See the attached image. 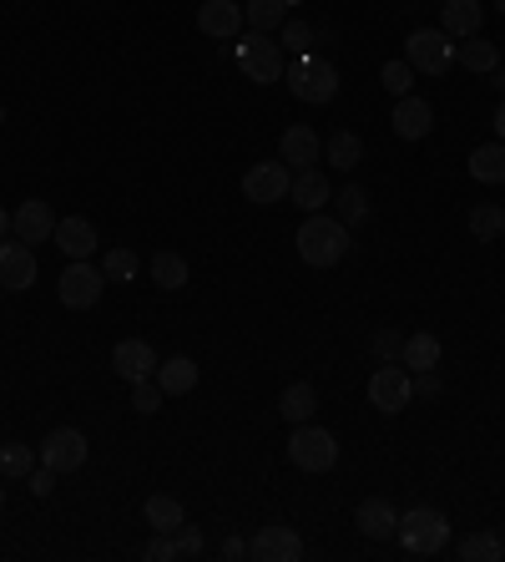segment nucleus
<instances>
[{
  "instance_id": "1",
  "label": "nucleus",
  "mask_w": 505,
  "mask_h": 562,
  "mask_svg": "<svg viewBox=\"0 0 505 562\" xmlns=\"http://www.w3.org/2000/svg\"><path fill=\"white\" fill-rule=\"evenodd\" d=\"M299 259L308 268H333L344 264L349 249H354V238H349V228L339 218H329V213H308V223L299 228Z\"/></svg>"
},
{
  "instance_id": "2",
  "label": "nucleus",
  "mask_w": 505,
  "mask_h": 562,
  "mask_svg": "<svg viewBox=\"0 0 505 562\" xmlns=\"http://www.w3.org/2000/svg\"><path fill=\"white\" fill-rule=\"evenodd\" d=\"M394 537L409 558H434V552L450 548V517L440 507H409V512H400Z\"/></svg>"
},
{
  "instance_id": "3",
  "label": "nucleus",
  "mask_w": 505,
  "mask_h": 562,
  "mask_svg": "<svg viewBox=\"0 0 505 562\" xmlns=\"http://www.w3.org/2000/svg\"><path fill=\"white\" fill-rule=\"evenodd\" d=\"M283 82H289V91L308 107H324L339 97V72H333V61H324V57H293L289 66H283Z\"/></svg>"
},
{
  "instance_id": "4",
  "label": "nucleus",
  "mask_w": 505,
  "mask_h": 562,
  "mask_svg": "<svg viewBox=\"0 0 505 562\" xmlns=\"http://www.w3.org/2000/svg\"><path fill=\"white\" fill-rule=\"evenodd\" d=\"M289 461L299 466V472H333V461H339V441H333V430L314 426V421H303V426H293L289 436Z\"/></svg>"
},
{
  "instance_id": "5",
  "label": "nucleus",
  "mask_w": 505,
  "mask_h": 562,
  "mask_svg": "<svg viewBox=\"0 0 505 562\" xmlns=\"http://www.w3.org/2000/svg\"><path fill=\"white\" fill-rule=\"evenodd\" d=\"M283 46L258 36V30H248L243 41H238V72L253 82V87H268V82H283Z\"/></svg>"
},
{
  "instance_id": "6",
  "label": "nucleus",
  "mask_w": 505,
  "mask_h": 562,
  "mask_svg": "<svg viewBox=\"0 0 505 562\" xmlns=\"http://www.w3.org/2000/svg\"><path fill=\"white\" fill-rule=\"evenodd\" d=\"M409 400H415V375L404 371L400 360H390V365H379V371L369 375V405H375V411L400 415Z\"/></svg>"
},
{
  "instance_id": "7",
  "label": "nucleus",
  "mask_w": 505,
  "mask_h": 562,
  "mask_svg": "<svg viewBox=\"0 0 505 562\" xmlns=\"http://www.w3.org/2000/svg\"><path fill=\"white\" fill-rule=\"evenodd\" d=\"M101 289H106V274L91 268V259H72V268L56 279V295H61L66 310H97Z\"/></svg>"
},
{
  "instance_id": "8",
  "label": "nucleus",
  "mask_w": 505,
  "mask_h": 562,
  "mask_svg": "<svg viewBox=\"0 0 505 562\" xmlns=\"http://www.w3.org/2000/svg\"><path fill=\"white\" fill-rule=\"evenodd\" d=\"M404 61L425 76H445L450 61H455V41H450L445 30H409V41H404Z\"/></svg>"
},
{
  "instance_id": "9",
  "label": "nucleus",
  "mask_w": 505,
  "mask_h": 562,
  "mask_svg": "<svg viewBox=\"0 0 505 562\" xmlns=\"http://www.w3.org/2000/svg\"><path fill=\"white\" fill-rule=\"evenodd\" d=\"M289 188H293V167L283 163V158H278V163H253L248 167V178H243V198L248 203H258V208L283 203Z\"/></svg>"
},
{
  "instance_id": "10",
  "label": "nucleus",
  "mask_w": 505,
  "mask_h": 562,
  "mask_svg": "<svg viewBox=\"0 0 505 562\" xmlns=\"http://www.w3.org/2000/svg\"><path fill=\"white\" fill-rule=\"evenodd\" d=\"M87 457H91V441L76 426H56L41 441V466H51V472H81Z\"/></svg>"
},
{
  "instance_id": "11",
  "label": "nucleus",
  "mask_w": 505,
  "mask_h": 562,
  "mask_svg": "<svg viewBox=\"0 0 505 562\" xmlns=\"http://www.w3.org/2000/svg\"><path fill=\"white\" fill-rule=\"evenodd\" d=\"M248 558L253 562H299L303 558V537L293 533V527H283V522H268V527L253 533Z\"/></svg>"
},
{
  "instance_id": "12",
  "label": "nucleus",
  "mask_w": 505,
  "mask_h": 562,
  "mask_svg": "<svg viewBox=\"0 0 505 562\" xmlns=\"http://www.w3.org/2000/svg\"><path fill=\"white\" fill-rule=\"evenodd\" d=\"M11 234L21 238V243H51V234H56V218H51V203H41V198H26V203L11 213Z\"/></svg>"
},
{
  "instance_id": "13",
  "label": "nucleus",
  "mask_w": 505,
  "mask_h": 562,
  "mask_svg": "<svg viewBox=\"0 0 505 562\" xmlns=\"http://www.w3.org/2000/svg\"><path fill=\"white\" fill-rule=\"evenodd\" d=\"M36 284V253H30V243H5L0 238V289H11V295H21V289H30Z\"/></svg>"
},
{
  "instance_id": "14",
  "label": "nucleus",
  "mask_w": 505,
  "mask_h": 562,
  "mask_svg": "<svg viewBox=\"0 0 505 562\" xmlns=\"http://www.w3.org/2000/svg\"><path fill=\"white\" fill-rule=\"evenodd\" d=\"M243 26L248 21H243V5H238V0H202V11H198L202 36H213V41H232Z\"/></svg>"
},
{
  "instance_id": "15",
  "label": "nucleus",
  "mask_w": 505,
  "mask_h": 562,
  "mask_svg": "<svg viewBox=\"0 0 505 562\" xmlns=\"http://www.w3.org/2000/svg\"><path fill=\"white\" fill-rule=\"evenodd\" d=\"M394 133L404 137V142H419V137H430L434 133V107L425 102V97H394Z\"/></svg>"
},
{
  "instance_id": "16",
  "label": "nucleus",
  "mask_w": 505,
  "mask_h": 562,
  "mask_svg": "<svg viewBox=\"0 0 505 562\" xmlns=\"http://www.w3.org/2000/svg\"><path fill=\"white\" fill-rule=\"evenodd\" d=\"M112 371L122 375L127 385L147 380V375H157V350H152L147 340H122L112 350Z\"/></svg>"
},
{
  "instance_id": "17",
  "label": "nucleus",
  "mask_w": 505,
  "mask_h": 562,
  "mask_svg": "<svg viewBox=\"0 0 505 562\" xmlns=\"http://www.w3.org/2000/svg\"><path fill=\"white\" fill-rule=\"evenodd\" d=\"M480 21H485V5H480V0H445V5H440V30H445L450 41L480 36Z\"/></svg>"
},
{
  "instance_id": "18",
  "label": "nucleus",
  "mask_w": 505,
  "mask_h": 562,
  "mask_svg": "<svg viewBox=\"0 0 505 562\" xmlns=\"http://www.w3.org/2000/svg\"><path fill=\"white\" fill-rule=\"evenodd\" d=\"M278 158L283 163H293V173H303V167H318V158H324V142H318L314 127H289L283 133V142H278Z\"/></svg>"
},
{
  "instance_id": "19",
  "label": "nucleus",
  "mask_w": 505,
  "mask_h": 562,
  "mask_svg": "<svg viewBox=\"0 0 505 562\" xmlns=\"http://www.w3.org/2000/svg\"><path fill=\"white\" fill-rule=\"evenodd\" d=\"M354 527H359L369 542H384V537H394V527H400V512H394L384 497H364L359 512H354Z\"/></svg>"
},
{
  "instance_id": "20",
  "label": "nucleus",
  "mask_w": 505,
  "mask_h": 562,
  "mask_svg": "<svg viewBox=\"0 0 505 562\" xmlns=\"http://www.w3.org/2000/svg\"><path fill=\"white\" fill-rule=\"evenodd\" d=\"M152 380L162 385V396H188L192 385H198V360L192 355H173V360H157V375Z\"/></svg>"
},
{
  "instance_id": "21",
  "label": "nucleus",
  "mask_w": 505,
  "mask_h": 562,
  "mask_svg": "<svg viewBox=\"0 0 505 562\" xmlns=\"http://www.w3.org/2000/svg\"><path fill=\"white\" fill-rule=\"evenodd\" d=\"M289 198H293V208H303V213H318V208L333 198V188H329V178H324L318 167H303V173H293Z\"/></svg>"
},
{
  "instance_id": "22",
  "label": "nucleus",
  "mask_w": 505,
  "mask_h": 562,
  "mask_svg": "<svg viewBox=\"0 0 505 562\" xmlns=\"http://www.w3.org/2000/svg\"><path fill=\"white\" fill-rule=\"evenodd\" d=\"M51 238H56V249L66 253V259H91V249H97V228H91V218H61Z\"/></svg>"
},
{
  "instance_id": "23",
  "label": "nucleus",
  "mask_w": 505,
  "mask_h": 562,
  "mask_svg": "<svg viewBox=\"0 0 505 562\" xmlns=\"http://www.w3.org/2000/svg\"><path fill=\"white\" fill-rule=\"evenodd\" d=\"M278 411H283V421H289V426H303V421H314V411H318L314 385H308V380H293L289 390L278 396Z\"/></svg>"
},
{
  "instance_id": "24",
  "label": "nucleus",
  "mask_w": 505,
  "mask_h": 562,
  "mask_svg": "<svg viewBox=\"0 0 505 562\" xmlns=\"http://www.w3.org/2000/svg\"><path fill=\"white\" fill-rule=\"evenodd\" d=\"M455 61H460L465 72L491 76V72H495V61H501V51H495V41H480V36H465V41L455 46Z\"/></svg>"
},
{
  "instance_id": "25",
  "label": "nucleus",
  "mask_w": 505,
  "mask_h": 562,
  "mask_svg": "<svg viewBox=\"0 0 505 562\" xmlns=\"http://www.w3.org/2000/svg\"><path fill=\"white\" fill-rule=\"evenodd\" d=\"M152 279H157V289H167V295L188 289V259L173 249H162L157 259H152Z\"/></svg>"
},
{
  "instance_id": "26",
  "label": "nucleus",
  "mask_w": 505,
  "mask_h": 562,
  "mask_svg": "<svg viewBox=\"0 0 505 562\" xmlns=\"http://www.w3.org/2000/svg\"><path fill=\"white\" fill-rule=\"evenodd\" d=\"M283 15H289L283 0H248V5H243L248 30H258V36H274V30L283 26Z\"/></svg>"
},
{
  "instance_id": "27",
  "label": "nucleus",
  "mask_w": 505,
  "mask_h": 562,
  "mask_svg": "<svg viewBox=\"0 0 505 562\" xmlns=\"http://www.w3.org/2000/svg\"><path fill=\"white\" fill-rule=\"evenodd\" d=\"M470 178L476 183H505V142H485L470 152Z\"/></svg>"
},
{
  "instance_id": "28",
  "label": "nucleus",
  "mask_w": 505,
  "mask_h": 562,
  "mask_svg": "<svg viewBox=\"0 0 505 562\" xmlns=\"http://www.w3.org/2000/svg\"><path fill=\"white\" fill-rule=\"evenodd\" d=\"M333 218L344 223V228H354V223L369 218V192L359 188V183H349V188L333 192Z\"/></svg>"
},
{
  "instance_id": "29",
  "label": "nucleus",
  "mask_w": 505,
  "mask_h": 562,
  "mask_svg": "<svg viewBox=\"0 0 505 562\" xmlns=\"http://www.w3.org/2000/svg\"><path fill=\"white\" fill-rule=\"evenodd\" d=\"M400 365H415V371H434V365H440V340H434V335H404Z\"/></svg>"
},
{
  "instance_id": "30",
  "label": "nucleus",
  "mask_w": 505,
  "mask_h": 562,
  "mask_svg": "<svg viewBox=\"0 0 505 562\" xmlns=\"http://www.w3.org/2000/svg\"><path fill=\"white\" fill-rule=\"evenodd\" d=\"M501 552H505V537L501 533H470V537H460L455 558H460V562H495Z\"/></svg>"
},
{
  "instance_id": "31",
  "label": "nucleus",
  "mask_w": 505,
  "mask_h": 562,
  "mask_svg": "<svg viewBox=\"0 0 505 562\" xmlns=\"http://www.w3.org/2000/svg\"><path fill=\"white\" fill-rule=\"evenodd\" d=\"M324 152H329V163L339 167V173H354V167L364 163V142L354 133H333L329 142H324Z\"/></svg>"
},
{
  "instance_id": "32",
  "label": "nucleus",
  "mask_w": 505,
  "mask_h": 562,
  "mask_svg": "<svg viewBox=\"0 0 505 562\" xmlns=\"http://www.w3.org/2000/svg\"><path fill=\"white\" fill-rule=\"evenodd\" d=\"M147 527H152V533H173L177 522H182V502H177V497H167V491H157V497H147Z\"/></svg>"
},
{
  "instance_id": "33",
  "label": "nucleus",
  "mask_w": 505,
  "mask_h": 562,
  "mask_svg": "<svg viewBox=\"0 0 505 562\" xmlns=\"http://www.w3.org/2000/svg\"><path fill=\"white\" fill-rule=\"evenodd\" d=\"M470 234H476L480 243H495V238L505 234V208L501 203H476L470 208Z\"/></svg>"
},
{
  "instance_id": "34",
  "label": "nucleus",
  "mask_w": 505,
  "mask_h": 562,
  "mask_svg": "<svg viewBox=\"0 0 505 562\" xmlns=\"http://www.w3.org/2000/svg\"><path fill=\"white\" fill-rule=\"evenodd\" d=\"M278 46H283V51H293V57H318V51H314L318 30L308 26V21H283V26H278Z\"/></svg>"
},
{
  "instance_id": "35",
  "label": "nucleus",
  "mask_w": 505,
  "mask_h": 562,
  "mask_svg": "<svg viewBox=\"0 0 505 562\" xmlns=\"http://www.w3.org/2000/svg\"><path fill=\"white\" fill-rule=\"evenodd\" d=\"M30 472H36V451H30V446H21V441L0 446V476H30Z\"/></svg>"
},
{
  "instance_id": "36",
  "label": "nucleus",
  "mask_w": 505,
  "mask_h": 562,
  "mask_svg": "<svg viewBox=\"0 0 505 562\" xmlns=\"http://www.w3.org/2000/svg\"><path fill=\"white\" fill-rule=\"evenodd\" d=\"M137 268H142V264H137V253H131V249H112L106 259H101V274H106L112 284H131V279H137Z\"/></svg>"
},
{
  "instance_id": "37",
  "label": "nucleus",
  "mask_w": 505,
  "mask_h": 562,
  "mask_svg": "<svg viewBox=\"0 0 505 562\" xmlns=\"http://www.w3.org/2000/svg\"><path fill=\"white\" fill-rule=\"evenodd\" d=\"M379 82H384L390 97H409V87H415V66H409V61H390V66L379 72Z\"/></svg>"
},
{
  "instance_id": "38",
  "label": "nucleus",
  "mask_w": 505,
  "mask_h": 562,
  "mask_svg": "<svg viewBox=\"0 0 505 562\" xmlns=\"http://www.w3.org/2000/svg\"><path fill=\"white\" fill-rule=\"evenodd\" d=\"M162 400H167V396H162V385L152 380V375L131 385V411H137V415H152V411H162Z\"/></svg>"
},
{
  "instance_id": "39",
  "label": "nucleus",
  "mask_w": 505,
  "mask_h": 562,
  "mask_svg": "<svg viewBox=\"0 0 505 562\" xmlns=\"http://www.w3.org/2000/svg\"><path fill=\"white\" fill-rule=\"evenodd\" d=\"M173 558H202V533H198V527L177 522V527H173Z\"/></svg>"
},
{
  "instance_id": "40",
  "label": "nucleus",
  "mask_w": 505,
  "mask_h": 562,
  "mask_svg": "<svg viewBox=\"0 0 505 562\" xmlns=\"http://www.w3.org/2000/svg\"><path fill=\"white\" fill-rule=\"evenodd\" d=\"M400 350H404L400 329H379V335H375V360H384V365H390V360H400Z\"/></svg>"
},
{
  "instance_id": "41",
  "label": "nucleus",
  "mask_w": 505,
  "mask_h": 562,
  "mask_svg": "<svg viewBox=\"0 0 505 562\" xmlns=\"http://www.w3.org/2000/svg\"><path fill=\"white\" fill-rule=\"evenodd\" d=\"M142 558H147V562H173V533H157V537H152Z\"/></svg>"
},
{
  "instance_id": "42",
  "label": "nucleus",
  "mask_w": 505,
  "mask_h": 562,
  "mask_svg": "<svg viewBox=\"0 0 505 562\" xmlns=\"http://www.w3.org/2000/svg\"><path fill=\"white\" fill-rule=\"evenodd\" d=\"M26 482H30V491H36V497H51V491H56V472H51V466H41V472H30Z\"/></svg>"
},
{
  "instance_id": "43",
  "label": "nucleus",
  "mask_w": 505,
  "mask_h": 562,
  "mask_svg": "<svg viewBox=\"0 0 505 562\" xmlns=\"http://www.w3.org/2000/svg\"><path fill=\"white\" fill-rule=\"evenodd\" d=\"M415 396H440V380H434V371H415Z\"/></svg>"
},
{
  "instance_id": "44",
  "label": "nucleus",
  "mask_w": 505,
  "mask_h": 562,
  "mask_svg": "<svg viewBox=\"0 0 505 562\" xmlns=\"http://www.w3.org/2000/svg\"><path fill=\"white\" fill-rule=\"evenodd\" d=\"M223 558H228V562L248 558V542H243V537H228V542H223Z\"/></svg>"
},
{
  "instance_id": "45",
  "label": "nucleus",
  "mask_w": 505,
  "mask_h": 562,
  "mask_svg": "<svg viewBox=\"0 0 505 562\" xmlns=\"http://www.w3.org/2000/svg\"><path fill=\"white\" fill-rule=\"evenodd\" d=\"M495 133L505 137V97H501V107H495Z\"/></svg>"
},
{
  "instance_id": "46",
  "label": "nucleus",
  "mask_w": 505,
  "mask_h": 562,
  "mask_svg": "<svg viewBox=\"0 0 505 562\" xmlns=\"http://www.w3.org/2000/svg\"><path fill=\"white\" fill-rule=\"evenodd\" d=\"M0 238H11V213L0 208Z\"/></svg>"
},
{
  "instance_id": "47",
  "label": "nucleus",
  "mask_w": 505,
  "mask_h": 562,
  "mask_svg": "<svg viewBox=\"0 0 505 562\" xmlns=\"http://www.w3.org/2000/svg\"><path fill=\"white\" fill-rule=\"evenodd\" d=\"M495 76V91H501V97H505V72H491Z\"/></svg>"
},
{
  "instance_id": "48",
  "label": "nucleus",
  "mask_w": 505,
  "mask_h": 562,
  "mask_svg": "<svg viewBox=\"0 0 505 562\" xmlns=\"http://www.w3.org/2000/svg\"><path fill=\"white\" fill-rule=\"evenodd\" d=\"M495 11H501V15H505V0H495Z\"/></svg>"
},
{
  "instance_id": "49",
  "label": "nucleus",
  "mask_w": 505,
  "mask_h": 562,
  "mask_svg": "<svg viewBox=\"0 0 505 562\" xmlns=\"http://www.w3.org/2000/svg\"><path fill=\"white\" fill-rule=\"evenodd\" d=\"M0 507H5V487H0Z\"/></svg>"
},
{
  "instance_id": "50",
  "label": "nucleus",
  "mask_w": 505,
  "mask_h": 562,
  "mask_svg": "<svg viewBox=\"0 0 505 562\" xmlns=\"http://www.w3.org/2000/svg\"><path fill=\"white\" fill-rule=\"evenodd\" d=\"M283 5H299V0H283Z\"/></svg>"
},
{
  "instance_id": "51",
  "label": "nucleus",
  "mask_w": 505,
  "mask_h": 562,
  "mask_svg": "<svg viewBox=\"0 0 505 562\" xmlns=\"http://www.w3.org/2000/svg\"><path fill=\"white\" fill-rule=\"evenodd\" d=\"M0 122H5V107H0Z\"/></svg>"
},
{
  "instance_id": "52",
  "label": "nucleus",
  "mask_w": 505,
  "mask_h": 562,
  "mask_svg": "<svg viewBox=\"0 0 505 562\" xmlns=\"http://www.w3.org/2000/svg\"><path fill=\"white\" fill-rule=\"evenodd\" d=\"M501 537H505V533H501Z\"/></svg>"
}]
</instances>
